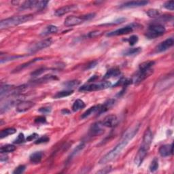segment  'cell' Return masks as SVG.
<instances>
[{
	"instance_id": "cell-38",
	"label": "cell",
	"mask_w": 174,
	"mask_h": 174,
	"mask_svg": "<svg viewBox=\"0 0 174 174\" xmlns=\"http://www.w3.org/2000/svg\"><path fill=\"white\" fill-rule=\"evenodd\" d=\"M50 138L47 137V136H42L40 138H38L37 140H36L35 141V144H43V143H46V142L49 141Z\"/></svg>"
},
{
	"instance_id": "cell-20",
	"label": "cell",
	"mask_w": 174,
	"mask_h": 174,
	"mask_svg": "<svg viewBox=\"0 0 174 174\" xmlns=\"http://www.w3.org/2000/svg\"><path fill=\"white\" fill-rule=\"evenodd\" d=\"M114 103H115V100L114 99H109V100L106 101V102L103 104L101 105L98 114H101L102 113L106 112V111H107L110 108V107H112L113 106Z\"/></svg>"
},
{
	"instance_id": "cell-33",
	"label": "cell",
	"mask_w": 174,
	"mask_h": 174,
	"mask_svg": "<svg viewBox=\"0 0 174 174\" xmlns=\"http://www.w3.org/2000/svg\"><path fill=\"white\" fill-rule=\"evenodd\" d=\"M147 15L150 18H156L159 17L161 15V12L159 10L156 9H149L147 12H146Z\"/></svg>"
},
{
	"instance_id": "cell-29",
	"label": "cell",
	"mask_w": 174,
	"mask_h": 174,
	"mask_svg": "<svg viewBox=\"0 0 174 174\" xmlns=\"http://www.w3.org/2000/svg\"><path fill=\"white\" fill-rule=\"evenodd\" d=\"M16 132V130L15 128H7L6 129H3L0 133V137L1 139L4 138L6 137H8V135L15 134Z\"/></svg>"
},
{
	"instance_id": "cell-45",
	"label": "cell",
	"mask_w": 174,
	"mask_h": 174,
	"mask_svg": "<svg viewBox=\"0 0 174 174\" xmlns=\"http://www.w3.org/2000/svg\"><path fill=\"white\" fill-rule=\"evenodd\" d=\"M101 34H102L101 31H93V32L89 33V34L88 35V36L90 38H93V37H95L97 36H99V35H101Z\"/></svg>"
},
{
	"instance_id": "cell-39",
	"label": "cell",
	"mask_w": 174,
	"mask_h": 174,
	"mask_svg": "<svg viewBox=\"0 0 174 174\" xmlns=\"http://www.w3.org/2000/svg\"><path fill=\"white\" fill-rule=\"evenodd\" d=\"M26 167L25 165H19V167H17L15 169V171L13 172L14 174H20V173H23L24 172H25Z\"/></svg>"
},
{
	"instance_id": "cell-1",
	"label": "cell",
	"mask_w": 174,
	"mask_h": 174,
	"mask_svg": "<svg viewBox=\"0 0 174 174\" xmlns=\"http://www.w3.org/2000/svg\"><path fill=\"white\" fill-rule=\"evenodd\" d=\"M139 128H140V124H135L133 127L128 128V129L124 132V135H123V137H122L119 143H118L112 150H110L107 154L103 156L99 162V164H106L107 163H110L114 161V160H115L118 156L120 154L122 151L126 148V146L129 143V141L135 137V135L137 133Z\"/></svg>"
},
{
	"instance_id": "cell-25",
	"label": "cell",
	"mask_w": 174,
	"mask_h": 174,
	"mask_svg": "<svg viewBox=\"0 0 174 174\" xmlns=\"http://www.w3.org/2000/svg\"><path fill=\"white\" fill-rule=\"evenodd\" d=\"M85 107H86V104L82 100L77 99L76 101H75V102L74 103V104H73L72 110L74 111V112H78V111L85 108Z\"/></svg>"
},
{
	"instance_id": "cell-43",
	"label": "cell",
	"mask_w": 174,
	"mask_h": 174,
	"mask_svg": "<svg viewBox=\"0 0 174 174\" xmlns=\"http://www.w3.org/2000/svg\"><path fill=\"white\" fill-rule=\"evenodd\" d=\"M22 57V56H9V57H6L4 59H1V63H3L4 62H7V61H13L15 60L16 59L18 58H20Z\"/></svg>"
},
{
	"instance_id": "cell-12",
	"label": "cell",
	"mask_w": 174,
	"mask_h": 174,
	"mask_svg": "<svg viewBox=\"0 0 174 174\" xmlns=\"http://www.w3.org/2000/svg\"><path fill=\"white\" fill-rule=\"evenodd\" d=\"M35 103L30 101H22L17 103L16 107V110L18 112L22 113L25 112L29 110L31 107H33Z\"/></svg>"
},
{
	"instance_id": "cell-46",
	"label": "cell",
	"mask_w": 174,
	"mask_h": 174,
	"mask_svg": "<svg viewBox=\"0 0 174 174\" xmlns=\"http://www.w3.org/2000/svg\"><path fill=\"white\" fill-rule=\"evenodd\" d=\"M51 111V108L49 107H41V108L39 110V112H40L42 114H48L50 113Z\"/></svg>"
},
{
	"instance_id": "cell-37",
	"label": "cell",
	"mask_w": 174,
	"mask_h": 174,
	"mask_svg": "<svg viewBox=\"0 0 174 174\" xmlns=\"http://www.w3.org/2000/svg\"><path fill=\"white\" fill-rule=\"evenodd\" d=\"M25 135H24L23 133H20L15 140H14V144H22L25 141Z\"/></svg>"
},
{
	"instance_id": "cell-47",
	"label": "cell",
	"mask_w": 174,
	"mask_h": 174,
	"mask_svg": "<svg viewBox=\"0 0 174 174\" xmlns=\"http://www.w3.org/2000/svg\"><path fill=\"white\" fill-rule=\"evenodd\" d=\"M111 170H112V169H111V167H107L106 168H104L102 170H100V171L99 172H97V173H109L111 172Z\"/></svg>"
},
{
	"instance_id": "cell-5",
	"label": "cell",
	"mask_w": 174,
	"mask_h": 174,
	"mask_svg": "<svg viewBox=\"0 0 174 174\" xmlns=\"http://www.w3.org/2000/svg\"><path fill=\"white\" fill-rule=\"evenodd\" d=\"M52 43H53V40H52L51 38H47V39H45L44 40L40 41H38V42L30 45L28 48V50L31 53H36L37 51L41 50L48 46H50Z\"/></svg>"
},
{
	"instance_id": "cell-30",
	"label": "cell",
	"mask_w": 174,
	"mask_h": 174,
	"mask_svg": "<svg viewBox=\"0 0 174 174\" xmlns=\"http://www.w3.org/2000/svg\"><path fill=\"white\" fill-rule=\"evenodd\" d=\"M16 150L15 146L11 145V144H7L3 146H2L1 149H0V152L2 154H6V153H10Z\"/></svg>"
},
{
	"instance_id": "cell-40",
	"label": "cell",
	"mask_w": 174,
	"mask_h": 174,
	"mask_svg": "<svg viewBox=\"0 0 174 174\" xmlns=\"http://www.w3.org/2000/svg\"><path fill=\"white\" fill-rule=\"evenodd\" d=\"M127 41H128V43L131 45V46H133L135 44H136L138 41V37L137 36H131L127 40Z\"/></svg>"
},
{
	"instance_id": "cell-24",
	"label": "cell",
	"mask_w": 174,
	"mask_h": 174,
	"mask_svg": "<svg viewBox=\"0 0 174 174\" xmlns=\"http://www.w3.org/2000/svg\"><path fill=\"white\" fill-rule=\"evenodd\" d=\"M58 31V27L54 25H49L45 27L44 30L41 31V36H47L49 34H53L57 33Z\"/></svg>"
},
{
	"instance_id": "cell-41",
	"label": "cell",
	"mask_w": 174,
	"mask_h": 174,
	"mask_svg": "<svg viewBox=\"0 0 174 174\" xmlns=\"http://www.w3.org/2000/svg\"><path fill=\"white\" fill-rule=\"evenodd\" d=\"M46 68L45 67H41V68H40V69H37V70L36 71H34L33 72L31 73V76H34V77H36V76H40L41 74H43V73L46 71Z\"/></svg>"
},
{
	"instance_id": "cell-26",
	"label": "cell",
	"mask_w": 174,
	"mask_h": 174,
	"mask_svg": "<svg viewBox=\"0 0 174 174\" xmlns=\"http://www.w3.org/2000/svg\"><path fill=\"white\" fill-rule=\"evenodd\" d=\"M73 93H74V90H63V91L57 93L53 96V97L54 99H60V98H63V97H65L71 95L72 94H73Z\"/></svg>"
},
{
	"instance_id": "cell-14",
	"label": "cell",
	"mask_w": 174,
	"mask_h": 174,
	"mask_svg": "<svg viewBox=\"0 0 174 174\" xmlns=\"http://www.w3.org/2000/svg\"><path fill=\"white\" fill-rule=\"evenodd\" d=\"M133 31V27L131 25H128L124 27L123 28L118 29L115 31H113L112 32H110L107 34V36H123L131 33Z\"/></svg>"
},
{
	"instance_id": "cell-28",
	"label": "cell",
	"mask_w": 174,
	"mask_h": 174,
	"mask_svg": "<svg viewBox=\"0 0 174 174\" xmlns=\"http://www.w3.org/2000/svg\"><path fill=\"white\" fill-rule=\"evenodd\" d=\"M141 51V48H130V49H127L124 51L123 55H124V56H133V55H137L139 53H140Z\"/></svg>"
},
{
	"instance_id": "cell-9",
	"label": "cell",
	"mask_w": 174,
	"mask_h": 174,
	"mask_svg": "<svg viewBox=\"0 0 174 174\" xmlns=\"http://www.w3.org/2000/svg\"><path fill=\"white\" fill-rule=\"evenodd\" d=\"M174 44V40L173 37L168 38V39L165 40V41H162L161 43H160L156 48V53H162L169 49L170 48L173 46Z\"/></svg>"
},
{
	"instance_id": "cell-16",
	"label": "cell",
	"mask_w": 174,
	"mask_h": 174,
	"mask_svg": "<svg viewBox=\"0 0 174 174\" xmlns=\"http://www.w3.org/2000/svg\"><path fill=\"white\" fill-rule=\"evenodd\" d=\"M148 2L146 1H131L127 2L120 6V8H137V7L144 6L148 4Z\"/></svg>"
},
{
	"instance_id": "cell-13",
	"label": "cell",
	"mask_w": 174,
	"mask_h": 174,
	"mask_svg": "<svg viewBox=\"0 0 174 174\" xmlns=\"http://www.w3.org/2000/svg\"><path fill=\"white\" fill-rule=\"evenodd\" d=\"M102 123L104 127L113 128L117 125L118 123V119L116 115H114V114H110V115L107 116L104 118Z\"/></svg>"
},
{
	"instance_id": "cell-35",
	"label": "cell",
	"mask_w": 174,
	"mask_h": 174,
	"mask_svg": "<svg viewBox=\"0 0 174 174\" xmlns=\"http://www.w3.org/2000/svg\"><path fill=\"white\" fill-rule=\"evenodd\" d=\"M80 85V81L78 80H73L69 81L66 83H64V86L66 88V90H71V89L78 86Z\"/></svg>"
},
{
	"instance_id": "cell-4",
	"label": "cell",
	"mask_w": 174,
	"mask_h": 174,
	"mask_svg": "<svg viewBox=\"0 0 174 174\" xmlns=\"http://www.w3.org/2000/svg\"><path fill=\"white\" fill-rule=\"evenodd\" d=\"M165 27L159 23H154L150 25L148 31L146 33V36L148 39H155L156 37L163 36L165 33Z\"/></svg>"
},
{
	"instance_id": "cell-23",
	"label": "cell",
	"mask_w": 174,
	"mask_h": 174,
	"mask_svg": "<svg viewBox=\"0 0 174 174\" xmlns=\"http://www.w3.org/2000/svg\"><path fill=\"white\" fill-rule=\"evenodd\" d=\"M120 75V72L119 69L117 68H113L107 72L105 76H104V78L108 79L111 78H116L118 77V76H119Z\"/></svg>"
},
{
	"instance_id": "cell-31",
	"label": "cell",
	"mask_w": 174,
	"mask_h": 174,
	"mask_svg": "<svg viewBox=\"0 0 174 174\" xmlns=\"http://www.w3.org/2000/svg\"><path fill=\"white\" fill-rule=\"evenodd\" d=\"M14 103H15V102H12V101H8V102L2 104L1 106V114H3V113H5L7 111L9 110L13 106Z\"/></svg>"
},
{
	"instance_id": "cell-7",
	"label": "cell",
	"mask_w": 174,
	"mask_h": 174,
	"mask_svg": "<svg viewBox=\"0 0 174 174\" xmlns=\"http://www.w3.org/2000/svg\"><path fill=\"white\" fill-rule=\"evenodd\" d=\"M85 21L83 16H69L65 19L64 25L66 27H74L76 25H79Z\"/></svg>"
},
{
	"instance_id": "cell-3",
	"label": "cell",
	"mask_w": 174,
	"mask_h": 174,
	"mask_svg": "<svg viewBox=\"0 0 174 174\" xmlns=\"http://www.w3.org/2000/svg\"><path fill=\"white\" fill-rule=\"evenodd\" d=\"M112 86V83L108 81L100 82L98 83H92V84H86L82 86L80 88V91H97V90H105L110 88Z\"/></svg>"
},
{
	"instance_id": "cell-27",
	"label": "cell",
	"mask_w": 174,
	"mask_h": 174,
	"mask_svg": "<svg viewBox=\"0 0 174 174\" xmlns=\"http://www.w3.org/2000/svg\"><path fill=\"white\" fill-rule=\"evenodd\" d=\"M41 59H43L42 58H37V59H33V60H31V61H29L28 63H24V64H23V65H19L18 67L17 68H16L15 70V72H20V71H21L22 69H25V68H26V67H29V65H31V64H33V63H34L35 62H37V61H41Z\"/></svg>"
},
{
	"instance_id": "cell-19",
	"label": "cell",
	"mask_w": 174,
	"mask_h": 174,
	"mask_svg": "<svg viewBox=\"0 0 174 174\" xmlns=\"http://www.w3.org/2000/svg\"><path fill=\"white\" fill-rule=\"evenodd\" d=\"M42 157H43L42 152L41 151L35 152L30 155L29 160L32 163H34V164H38V163H40L41 162Z\"/></svg>"
},
{
	"instance_id": "cell-18",
	"label": "cell",
	"mask_w": 174,
	"mask_h": 174,
	"mask_svg": "<svg viewBox=\"0 0 174 174\" xmlns=\"http://www.w3.org/2000/svg\"><path fill=\"white\" fill-rule=\"evenodd\" d=\"M15 89L16 87H14L13 86L4 85L1 86V90H0V96L1 98L3 99V97L8 95H11V94H15Z\"/></svg>"
},
{
	"instance_id": "cell-42",
	"label": "cell",
	"mask_w": 174,
	"mask_h": 174,
	"mask_svg": "<svg viewBox=\"0 0 174 174\" xmlns=\"http://www.w3.org/2000/svg\"><path fill=\"white\" fill-rule=\"evenodd\" d=\"M164 6V8H165L166 9L173 11L174 10V2L173 1L167 2L164 3V6Z\"/></svg>"
},
{
	"instance_id": "cell-2",
	"label": "cell",
	"mask_w": 174,
	"mask_h": 174,
	"mask_svg": "<svg viewBox=\"0 0 174 174\" xmlns=\"http://www.w3.org/2000/svg\"><path fill=\"white\" fill-rule=\"evenodd\" d=\"M33 19L32 15H26L22 16H17L2 20L0 22V29H8L10 27L19 25L20 24L28 22Z\"/></svg>"
},
{
	"instance_id": "cell-6",
	"label": "cell",
	"mask_w": 174,
	"mask_h": 174,
	"mask_svg": "<svg viewBox=\"0 0 174 174\" xmlns=\"http://www.w3.org/2000/svg\"><path fill=\"white\" fill-rule=\"evenodd\" d=\"M153 73V69H150L148 71H138L133 78L131 79V83L139 84V83L144 81L146 78L149 77Z\"/></svg>"
},
{
	"instance_id": "cell-11",
	"label": "cell",
	"mask_w": 174,
	"mask_h": 174,
	"mask_svg": "<svg viewBox=\"0 0 174 174\" xmlns=\"http://www.w3.org/2000/svg\"><path fill=\"white\" fill-rule=\"evenodd\" d=\"M77 9H78V6H77V5H75V4L64 6L63 7H61V8H58L56 11L54 12V15L57 16H63V15H66V14H67L69 12L74 11V10H77Z\"/></svg>"
},
{
	"instance_id": "cell-17",
	"label": "cell",
	"mask_w": 174,
	"mask_h": 174,
	"mask_svg": "<svg viewBox=\"0 0 174 174\" xmlns=\"http://www.w3.org/2000/svg\"><path fill=\"white\" fill-rule=\"evenodd\" d=\"M159 154L162 157H167L173 154V144L162 146L159 148Z\"/></svg>"
},
{
	"instance_id": "cell-34",
	"label": "cell",
	"mask_w": 174,
	"mask_h": 174,
	"mask_svg": "<svg viewBox=\"0 0 174 174\" xmlns=\"http://www.w3.org/2000/svg\"><path fill=\"white\" fill-rule=\"evenodd\" d=\"M56 77L54 76H45L44 77L41 78L39 80H37L35 81L34 82L36 83H44V82H48L52 80H56Z\"/></svg>"
},
{
	"instance_id": "cell-15",
	"label": "cell",
	"mask_w": 174,
	"mask_h": 174,
	"mask_svg": "<svg viewBox=\"0 0 174 174\" xmlns=\"http://www.w3.org/2000/svg\"><path fill=\"white\" fill-rule=\"evenodd\" d=\"M152 138H153L152 132L150 128H148L146 130L145 133L144 134L143 141H142V144H141V146L149 150L150 146L151 143L152 141Z\"/></svg>"
},
{
	"instance_id": "cell-44",
	"label": "cell",
	"mask_w": 174,
	"mask_h": 174,
	"mask_svg": "<svg viewBox=\"0 0 174 174\" xmlns=\"http://www.w3.org/2000/svg\"><path fill=\"white\" fill-rule=\"evenodd\" d=\"M46 118L44 116H39L35 119V123L37 124H43L46 123Z\"/></svg>"
},
{
	"instance_id": "cell-8",
	"label": "cell",
	"mask_w": 174,
	"mask_h": 174,
	"mask_svg": "<svg viewBox=\"0 0 174 174\" xmlns=\"http://www.w3.org/2000/svg\"><path fill=\"white\" fill-rule=\"evenodd\" d=\"M104 126L102 123L101 122H97V123H94L92 124L89 130V135L91 137H96L98 135H102L104 132Z\"/></svg>"
},
{
	"instance_id": "cell-48",
	"label": "cell",
	"mask_w": 174,
	"mask_h": 174,
	"mask_svg": "<svg viewBox=\"0 0 174 174\" xmlns=\"http://www.w3.org/2000/svg\"><path fill=\"white\" fill-rule=\"evenodd\" d=\"M38 136H39V135H38L37 133H33L32 135H30L27 137V141H32L33 140H35L36 138L38 137Z\"/></svg>"
},
{
	"instance_id": "cell-10",
	"label": "cell",
	"mask_w": 174,
	"mask_h": 174,
	"mask_svg": "<svg viewBox=\"0 0 174 174\" xmlns=\"http://www.w3.org/2000/svg\"><path fill=\"white\" fill-rule=\"evenodd\" d=\"M148 151V149L144 147H142V146H140V148L139 149L137 154L135 157L134 163L135 165L137 167H140L141 165V163H143L146 154H147Z\"/></svg>"
},
{
	"instance_id": "cell-49",
	"label": "cell",
	"mask_w": 174,
	"mask_h": 174,
	"mask_svg": "<svg viewBox=\"0 0 174 174\" xmlns=\"http://www.w3.org/2000/svg\"><path fill=\"white\" fill-rule=\"evenodd\" d=\"M97 61H93V62H92L91 63H90L89 65V67L88 68H93V67H95V66L97 65Z\"/></svg>"
},
{
	"instance_id": "cell-21",
	"label": "cell",
	"mask_w": 174,
	"mask_h": 174,
	"mask_svg": "<svg viewBox=\"0 0 174 174\" xmlns=\"http://www.w3.org/2000/svg\"><path fill=\"white\" fill-rule=\"evenodd\" d=\"M100 107H101V105H97V106H94L91 107H90V108L87 110L85 112L83 113L81 118H82V119H84V118H86L87 117L91 116L93 114H96V113L98 114L99 109H100Z\"/></svg>"
},
{
	"instance_id": "cell-22",
	"label": "cell",
	"mask_w": 174,
	"mask_h": 174,
	"mask_svg": "<svg viewBox=\"0 0 174 174\" xmlns=\"http://www.w3.org/2000/svg\"><path fill=\"white\" fill-rule=\"evenodd\" d=\"M154 63V61H148L142 63L139 66V71H148L150 70V69H152Z\"/></svg>"
},
{
	"instance_id": "cell-32",
	"label": "cell",
	"mask_w": 174,
	"mask_h": 174,
	"mask_svg": "<svg viewBox=\"0 0 174 174\" xmlns=\"http://www.w3.org/2000/svg\"><path fill=\"white\" fill-rule=\"evenodd\" d=\"M158 169H159V160L156 158H154L152 160L150 165L149 169L151 172H155L157 171Z\"/></svg>"
},
{
	"instance_id": "cell-36",
	"label": "cell",
	"mask_w": 174,
	"mask_h": 174,
	"mask_svg": "<svg viewBox=\"0 0 174 174\" xmlns=\"http://www.w3.org/2000/svg\"><path fill=\"white\" fill-rule=\"evenodd\" d=\"M85 146V145L84 143L80 144L77 146V147H76V148H75L74 150L72 152V154H71V156H70V157H72V159L73 157H74V156H75L76 155H77L80 152L81 150H82L83 149H84Z\"/></svg>"
}]
</instances>
